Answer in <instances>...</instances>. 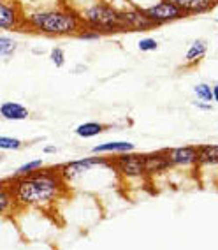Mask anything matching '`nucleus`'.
I'll return each mask as SVG.
<instances>
[{"mask_svg":"<svg viewBox=\"0 0 218 250\" xmlns=\"http://www.w3.org/2000/svg\"><path fill=\"white\" fill-rule=\"evenodd\" d=\"M13 190L16 208L51 210L62 197L69 194V183L55 167H40L25 176L7 178Z\"/></svg>","mask_w":218,"mask_h":250,"instance_id":"f257e3e1","label":"nucleus"},{"mask_svg":"<svg viewBox=\"0 0 218 250\" xmlns=\"http://www.w3.org/2000/svg\"><path fill=\"white\" fill-rule=\"evenodd\" d=\"M23 27L25 30L36 32L49 37H76L83 28L79 16L67 4L58 7H44L32 13L23 11Z\"/></svg>","mask_w":218,"mask_h":250,"instance_id":"f03ea898","label":"nucleus"},{"mask_svg":"<svg viewBox=\"0 0 218 250\" xmlns=\"http://www.w3.org/2000/svg\"><path fill=\"white\" fill-rule=\"evenodd\" d=\"M79 16L83 27L94 28L99 34H115V32H123V25L120 20V9L113 7L104 0H94L85 9L76 11Z\"/></svg>","mask_w":218,"mask_h":250,"instance_id":"7ed1b4c3","label":"nucleus"},{"mask_svg":"<svg viewBox=\"0 0 218 250\" xmlns=\"http://www.w3.org/2000/svg\"><path fill=\"white\" fill-rule=\"evenodd\" d=\"M95 167H109L111 169V159H106V157H85V159H79V161H72L57 166L58 173L62 174V178L69 185L74 180L85 176L90 171H94Z\"/></svg>","mask_w":218,"mask_h":250,"instance_id":"20e7f679","label":"nucleus"},{"mask_svg":"<svg viewBox=\"0 0 218 250\" xmlns=\"http://www.w3.org/2000/svg\"><path fill=\"white\" fill-rule=\"evenodd\" d=\"M111 169L123 178H146L144 157L134 152L118 153V157L111 159Z\"/></svg>","mask_w":218,"mask_h":250,"instance_id":"39448f33","label":"nucleus"},{"mask_svg":"<svg viewBox=\"0 0 218 250\" xmlns=\"http://www.w3.org/2000/svg\"><path fill=\"white\" fill-rule=\"evenodd\" d=\"M144 13H146L148 18L152 20L155 27H162V25H167V23L179 21V20L187 18L174 0H159L153 5L146 7Z\"/></svg>","mask_w":218,"mask_h":250,"instance_id":"423d86ee","label":"nucleus"},{"mask_svg":"<svg viewBox=\"0 0 218 250\" xmlns=\"http://www.w3.org/2000/svg\"><path fill=\"white\" fill-rule=\"evenodd\" d=\"M120 20L123 25V32H146L155 28V25L146 16L144 9L136 7V5L120 9Z\"/></svg>","mask_w":218,"mask_h":250,"instance_id":"0eeeda50","label":"nucleus"},{"mask_svg":"<svg viewBox=\"0 0 218 250\" xmlns=\"http://www.w3.org/2000/svg\"><path fill=\"white\" fill-rule=\"evenodd\" d=\"M0 30H25L23 9L16 0H0Z\"/></svg>","mask_w":218,"mask_h":250,"instance_id":"6e6552de","label":"nucleus"},{"mask_svg":"<svg viewBox=\"0 0 218 250\" xmlns=\"http://www.w3.org/2000/svg\"><path fill=\"white\" fill-rule=\"evenodd\" d=\"M165 155L169 159L171 167H183V169H190L197 167V146H178L165 150Z\"/></svg>","mask_w":218,"mask_h":250,"instance_id":"1a4fd4ad","label":"nucleus"},{"mask_svg":"<svg viewBox=\"0 0 218 250\" xmlns=\"http://www.w3.org/2000/svg\"><path fill=\"white\" fill-rule=\"evenodd\" d=\"M144 169H146V176H155V174L165 173L171 169L169 159L165 155V150L153 153H144Z\"/></svg>","mask_w":218,"mask_h":250,"instance_id":"9d476101","label":"nucleus"},{"mask_svg":"<svg viewBox=\"0 0 218 250\" xmlns=\"http://www.w3.org/2000/svg\"><path fill=\"white\" fill-rule=\"evenodd\" d=\"M176 5L185 13V16H199V14L211 13L218 2L215 0H174Z\"/></svg>","mask_w":218,"mask_h":250,"instance_id":"9b49d317","label":"nucleus"},{"mask_svg":"<svg viewBox=\"0 0 218 250\" xmlns=\"http://www.w3.org/2000/svg\"><path fill=\"white\" fill-rule=\"evenodd\" d=\"M28 116H30V111L23 104L14 103V101H5V103L0 104V118H4V120L21 122V120H27Z\"/></svg>","mask_w":218,"mask_h":250,"instance_id":"f8f14e48","label":"nucleus"},{"mask_svg":"<svg viewBox=\"0 0 218 250\" xmlns=\"http://www.w3.org/2000/svg\"><path fill=\"white\" fill-rule=\"evenodd\" d=\"M134 143L130 141H107V143H100L97 146L92 148V153L94 155H106V153H127L134 152Z\"/></svg>","mask_w":218,"mask_h":250,"instance_id":"ddd939ff","label":"nucleus"},{"mask_svg":"<svg viewBox=\"0 0 218 250\" xmlns=\"http://www.w3.org/2000/svg\"><path fill=\"white\" fill-rule=\"evenodd\" d=\"M208 53V42L204 39H196L190 44V48L187 49L185 55V65L187 67H196L197 63L202 62V58Z\"/></svg>","mask_w":218,"mask_h":250,"instance_id":"4468645a","label":"nucleus"},{"mask_svg":"<svg viewBox=\"0 0 218 250\" xmlns=\"http://www.w3.org/2000/svg\"><path fill=\"white\" fill-rule=\"evenodd\" d=\"M215 166H218V145L197 146V167H215Z\"/></svg>","mask_w":218,"mask_h":250,"instance_id":"2eb2a0df","label":"nucleus"},{"mask_svg":"<svg viewBox=\"0 0 218 250\" xmlns=\"http://www.w3.org/2000/svg\"><path fill=\"white\" fill-rule=\"evenodd\" d=\"M14 210H18V208H16V203H14L11 185L7 180H2L0 182V217L14 213Z\"/></svg>","mask_w":218,"mask_h":250,"instance_id":"dca6fc26","label":"nucleus"},{"mask_svg":"<svg viewBox=\"0 0 218 250\" xmlns=\"http://www.w3.org/2000/svg\"><path fill=\"white\" fill-rule=\"evenodd\" d=\"M104 130H106V125L104 124H99V122H85V124L78 125L74 132H76L78 138H83V139H88V138H95V136L102 134Z\"/></svg>","mask_w":218,"mask_h":250,"instance_id":"f3484780","label":"nucleus"},{"mask_svg":"<svg viewBox=\"0 0 218 250\" xmlns=\"http://www.w3.org/2000/svg\"><path fill=\"white\" fill-rule=\"evenodd\" d=\"M18 44L16 41L9 36H0V58H7L11 55H14Z\"/></svg>","mask_w":218,"mask_h":250,"instance_id":"a211bd4d","label":"nucleus"},{"mask_svg":"<svg viewBox=\"0 0 218 250\" xmlns=\"http://www.w3.org/2000/svg\"><path fill=\"white\" fill-rule=\"evenodd\" d=\"M194 94L197 95V101L213 103V88L208 83H199V85L194 86Z\"/></svg>","mask_w":218,"mask_h":250,"instance_id":"6ab92c4d","label":"nucleus"},{"mask_svg":"<svg viewBox=\"0 0 218 250\" xmlns=\"http://www.w3.org/2000/svg\"><path fill=\"white\" fill-rule=\"evenodd\" d=\"M40 167H44V162H42V159H36V161H30V162H27V164L20 166L18 169L14 171L13 176H25V174L34 173V171L40 169Z\"/></svg>","mask_w":218,"mask_h":250,"instance_id":"aec40b11","label":"nucleus"},{"mask_svg":"<svg viewBox=\"0 0 218 250\" xmlns=\"http://www.w3.org/2000/svg\"><path fill=\"white\" fill-rule=\"evenodd\" d=\"M21 146H23L21 139L13 138V136H0V150L14 152V150H20Z\"/></svg>","mask_w":218,"mask_h":250,"instance_id":"412c9836","label":"nucleus"},{"mask_svg":"<svg viewBox=\"0 0 218 250\" xmlns=\"http://www.w3.org/2000/svg\"><path fill=\"white\" fill-rule=\"evenodd\" d=\"M49 60L53 63L55 67H63L65 65V53H63L62 48H53L51 49V53H49Z\"/></svg>","mask_w":218,"mask_h":250,"instance_id":"4be33fe9","label":"nucleus"},{"mask_svg":"<svg viewBox=\"0 0 218 250\" xmlns=\"http://www.w3.org/2000/svg\"><path fill=\"white\" fill-rule=\"evenodd\" d=\"M76 37H78V39H81V41H99L100 37H102V34H99L97 30H94V28L83 27L76 34Z\"/></svg>","mask_w":218,"mask_h":250,"instance_id":"5701e85b","label":"nucleus"},{"mask_svg":"<svg viewBox=\"0 0 218 250\" xmlns=\"http://www.w3.org/2000/svg\"><path fill=\"white\" fill-rule=\"evenodd\" d=\"M138 46L142 53H150V51H155V49L159 48V42H157L155 39H152V37H144V39L139 41Z\"/></svg>","mask_w":218,"mask_h":250,"instance_id":"b1692460","label":"nucleus"},{"mask_svg":"<svg viewBox=\"0 0 218 250\" xmlns=\"http://www.w3.org/2000/svg\"><path fill=\"white\" fill-rule=\"evenodd\" d=\"M194 106L202 109V111H211L213 109V104L211 103H204V101H194Z\"/></svg>","mask_w":218,"mask_h":250,"instance_id":"393cba45","label":"nucleus"},{"mask_svg":"<svg viewBox=\"0 0 218 250\" xmlns=\"http://www.w3.org/2000/svg\"><path fill=\"white\" fill-rule=\"evenodd\" d=\"M211 88H213V103L218 104V83H217V85L211 86Z\"/></svg>","mask_w":218,"mask_h":250,"instance_id":"a878e982","label":"nucleus"},{"mask_svg":"<svg viewBox=\"0 0 218 250\" xmlns=\"http://www.w3.org/2000/svg\"><path fill=\"white\" fill-rule=\"evenodd\" d=\"M57 152V146H44V153H55Z\"/></svg>","mask_w":218,"mask_h":250,"instance_id":"bb28decb","label":"nucleus"},{"mask_svg":"<svg viewBox=\"0 0 218 250\" xmlns=\"http://www.w3.org/2000/svg\"><path fill=\"white\" fill-rule=\"evenodd\" d=\"M2 161H4V155H0V162H2Z\"/></svg>","mask_w":218,"mask_h":250,"instance_id":"cd10ccee","label":"nucleus"},{"mask_svg":"<svg viewBox=\"0 0 218 250\" xmlns=\"http://www.w3.org/2000/svg\"><path fill=\"white\" fill-rule=\"evenodd\" d=\"M217 23H218V18H217Z\"/></svg>","mask_w":218,"mask_h":250,"instance_id":"c85d7f7f","label":"nucleus"},{"mask_svg":"<svg viewBox=\"0 0 218 250\" xmlns=\"http://www.w3.org/2000/svg\"><path fill=\"white\" fill-rule=\"evenodd\" d=\"M215 2H218V0H215Z\"/></svg>","mask_w":218,"mask_h":250,"instance_id":"c756f323","label":"nucleus"}]
</instances>
